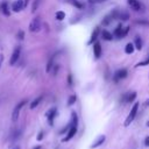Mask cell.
<instances>
[{
  "mask_svg": "<svg viewBox=\"0 0 149 149\" xmlns=\"http://www.w3.org/2000/svg\"><path fill=\"white\" fill-rule=\"evenodd\" d=\"M52 66H54V58H51V59L48 62L47 68H45V71H47V72H50V71H51V69H52Z\"/></svg>",
  "mask_w": 149,
  "mask_h": 149,
  "instance_id": "23",
  "label": "cell"
},
{
  "mask_svg": "<svg viewBox=\"0 0 149 149\" xmlns=\"http://www.w3.org/2000/svg\"><path fill=\"white\" fill-rule=\"evenodd\" d=\"M57 70H58V66H57V65H55V70H54V73H55V74H56Z\"/></svg>",
  "mask_w": 149,
  "mask_h": 149,
  "instance_id": "33",
  "label": "cell"
},
{
  "mask_svg": "<svg viewBox=\"0 0 149 149\" xmlns=\"http://www.w3.org/2000/svg\"><path fill=\"white\" fill-rule=\"evenodd\" d=\"M68 1H69L72 6H74L76 8H79V9H80V8H83V7H84V5H83L81 2H79L78 0H68Z\"/></svg>",
  "mask_w": 149,
  "mask_h": 149,
  "instance_id": "20",
  "label": "cell"
},
{
  "mask_svg": "<svg viewBox=\"0 0 149 149\" xmlns=\"http://www.w3.org/2000/svg\"><path fill=\"white\" fill-rule=\"evenodd\" d=\"M42 139H43V133H42V132H41V133H40V134H38V136H37V141H41V140H42Z\"/></svg>",
  "mask_w": 149,
  "mask_h": 149,
  "instance_id": "32",
  "label": "cell"
},
{
  "mask_svg": "<svg viewBox=\"0 0 149 149\" xmlns=\"http://www.w3.org/2000/svg\"><path fill=\"white\" fill-rule=\"evenodd\" d=\"M146 65H149V56L144 59V61H142V62H139L135 66H146Z\"/></svg>",
  "mask_w": 149,
  "mask_h": 149,
  "instance_id": "24",
  "label": "cell"
},
{
  "mask_svg": "<svg viewBox=\"0 0 149 149\" xmlns=\"http://www.w3.org/2000/svg\"><path fill=\"white\" fill-rule=\"evenodd\" d=\"M42 101V95H40V97H37L36 99H34L31 102H30V108L31 109H34L35 107H37L38 106V104Z\"/></svg>",
  "mask_w": 149,
  "mask_h": 149,
  "instance_id": "16",
  "label": "cell"
},
{
  "mask_svg": "<svg viewBox=\"0 0 149 149\" xmlns=\"http://www.w3.org/2000/svg\"><path fill=\"white\" fill-rule=\"evenodd\" d=\"M137 109H139V102H135V104L133 105V107H132V109H130V112H129V114H128L126 121H125V126H126V127L129 126V125L133 122V120L135 119V116H136V114H137Z\"/></svg>",
  "mask_w": 149,
  "mask_h": 149,
  "instance_id": "2",
  "label": "cell"
},
{
  "mask_svg": "<svg viewBox=\"0 0 149 149\" xmlns=\"http://www.w3.org/2000/svg\"><path fill=\"white\" fill-rule=\"evenodd\" d=\"M122 30H123L122 26H121V24H119V26L116 27V29L114 30V35H115L118 38H121V34H122Z\"/></svg>",
  "mask_w": 149,
  "mask_h": 149,
  "instance_id": "18",
  "label": "cell"
},
{
  "mask_svg": "<svg viewBox=\"0 0 149 149\" xmlns=\"http://www.w3.org/2000/svg\"><path fill=\"white\" fill-rule=\"evenodd\" d=\"M127 2L130 6V8L134 9V10H143L144 9L143 5L139 0H127Z\"/></svg>",
  "mask_w": 149,
  "mask_h": 149,
  "instance_id": "6",
  "label": "cell"
},
{
  "mask_svg": "<svg viewBox=\"0 0 149 149\" xmlns=\"http://www.w3.org/2000/svg\"><path fill=\"white\" fill-rule=\"evenodd\" d=\"M17 38L19 40H23L24 38V31L23 30H19L17 31Z\"/></svg>",
  "mask_w": 149,
  "mask_h": 149,
  "instance_id": "28",
  "label": "cell"
},
{
  "mask_svg": "<svg viewBox=\"0 0 149 149\" xmlns=\"http://www.w3.org/2000/svg\"><path fill=\"white\" fill-rule=\"evenodd\" d=\"M56 113H57V109L54 107V108H51V109H49L48 112H47V118H48V120H49V123L50 125H52V121H54V118L56 116Z\"/></svg>",
  "mask_w": 149,
  "mask_h": 149,
  "instance_id": "10",
  "label": "cell"
},
{
  "mask_svg": "<svg viewBox=\"0 0 149 149\" xmlns=\"http://www.w3.org/2000/svg\"><path fill=\"white\" fill-rule=\"evenodd\" d=\"M24 1V7H27V5H28V2H29V0H23Z\"/></svg>",
  "mask_w": 149,
  "mask_h": 149,
  "instance_id": "34",
  "label": "cell"
},
{
  "mask_svg": "<svg viewBox=\"0 0 149 149\" xmlns=\"http://www.w3.org/2000/svg\"><path fill=\"white\" fill-rule=\"evenodd\" d=\"M1 63H2V55H0V66H1Z\"/></svg>",
  "mask_w": 149,
  "mask_h": 149,
  "instance_id": "37",
  "label": "cell"
},
{
  "mask_svg": "<svg viewBox=\"0 0 149 149\" xmlns=\"http://www.w3.org/2000/svg\"><path fill=\"white\" fill-rule=\"evenodd\" d=\"M134 50H135V45H134V43H128L126 47H125V52L126 54H133L134 52Z\"/></svg>",
  "mask_w": 149,
  "mask_h": 149,
  "instance_id": "15",
  "label": "cell"
},
{
  "mask_svg": "<svg viewBox=\"0 0 149 149\" xmlns=\"http://www.w3.org/2000/svg\"><path fill=\"white\" fill-rule=\"evenodd\" d=\"M136 22H137V23H140V24H149V22H148V21H142V20H137Z\"/></svg>",
  "mask_w": 149,
  "mask_h": 149,
  "instance_id": "30",
  "label": "cell"
},
{
  "mask_svg": "<svg viewBox=\"0 0 149 149\" xmlns=\"http://www.w3.org/2000/svg\"><path fill=\"white\" fill-rule=\"evenodd\" d=\"M76 133H77V126H74V125H71L70 127H69V130H68V134H66V136L62 140L63 142H66V141H69V140H71L74 135H76Z\"/></svg>",
  "mask_w": 149,
  "mask_h": 149,
  "instance_id": "5",
  "label": "cell"
},
{
  "mask_svg": "<svg viewBox=\"0 0 149 149\" xmlns=\"http://www.w3.org/2000/svg\"><path fill=\"white\" fill-rule=\"evenodd\" d=\"M34 149H41V146H37V147H35Z\"/></svg>",
  "mask_w": 149,
  "mask_h": 149,
  "instance_id": "39",
  "label": "cell"
},
{
  "mask_svg": "<svg viewBox=\"0 0 149 149\" xmlns=\"http://www.w3.org/2000/svg\"><path fill=\"white\" fill-rule=\"evenodd\" d=\"M129 28H130V27H125V28H123V30H122V34H121V38H122V37H125V36L128 34V31H129Z\"/></svg>",
  "mask_w": 149,
  "mask_h": 149,
  "instance_id": "27",
  "label": "cell"
},
{
  "mask_svg": "<svg viewBox=\"0 0 149 149\" xmlns=\"http://www.w3.org/2000/svg\"><path fill=\"white\" fill-rule=\"evenodd\" d=\"M135 98H136V92H132V93H129V94L127 95L126 101H127V102H133V101L135 100Z\"/></svg>",
  "mask_w": 149,
  "mask_h": 149,
  "instance_id": "21",
  "label": "cell"
},
{
  "mask_svg": "<svg viewBox=\"0 0 149 149\" xmlns=\"http://www.w3.org/2000/svg\"><path fill=\"white\" fill-rule=\"evenodd\" d=\"M26 102H27V100H22V101H20V102L14 107V109H13V112H12V120H13V121H17L19 115H20V111H21V108L26 105Z\"/></svg>",
  "mask_w": 149,
  "mask_h": 149,
  "instance_id": "3",
  "label": "cell"
},
{
  "mask_svg": "<svg viewBox=\"0 0 149 149\" xmlns=\"http://www.w3.org/2000/svg\"><path fill=\"white\" fill-rule=\"evenodd\" d=\"M119 19H121L122 21H127V20L129 19V14L126 13V12H122V13L119 14Z\"/></svg>",
  "mask_w": 149,
  "mask_h": 149,
  "instance_id": "22",
  "label": "cell"
},
{
  "mask_svg": "<svg viewBox=\"0 0 149 149\" xmlns=\"http://www.w3.org/2000/svg\"><path fill=\"white\" fill-rule=\"evenodd\" d=\"M20 55H21V47L20 45H16L12 52V56H10V59H9V64L13 66L20 58Z\"/></svg>",
  "mask_w": 149,
  "mask_h": 149,
  "instance_id": "4",
  "label": "cell"
},
{
  "mask_svg": "<svg viewBox=\"0 0 149 149\" xmlns=\"http://www.w3.org/2000/svg\"><path fill=\"white\" fill-rule=\"evenodd\" d=\"M101 36H102V38L105 41H112L113 40V34L109 33L108 30H102L101 31Z\"/></svg>",
  "mask_w": 149,
  "mask_h": 149,
  "instance_id": "13",
  "label": "cell"
},
{
  "mask_svg": "<svg viewBox=\"0 0 149 149\" xmlns=\"http://www.w3.org/2000/svg\"><path fill=\"white\" fill-rule=\"evenodd\" d=\"M147 126H148V127H149V121H148V122H147Z\"/></svg>",
  "mask_w": 149,
  "mask_h": 149,
  "instance_id": "40",
  "label": "cell"
},
{
  "mask_svg": "<svg viewBox=\"0 0 149 149\" xmlns=\"http://www.w3.org/2000/svg\"><path fill=\"white\" fill-rule=\"evenodd\" d=\"M144 104H146V106H149V99H147V100H146V102H144Z\"/></svg>",
  "mask_w": 149,
  "mask_h": 149,
  "instance_id": "35",
  "label": "cell"
},
{
  "mask_svg": "<svg viewBox=\"0 0 149 149\" xmlns=\"http://www.w3.org/2000/svg\"><path fill=\"white\" fill-rule=\"evenodd\" d=\"M93 52H94V57L98 59L100 56H101V47H100V43L99 42H95L93 44Z\"/></svg>",
  "mask_w": 149,
  "mask_h": 149,
  "instance_id": "9",
  "label": "cell"
},
{
  "mask_svg": "<svg viewBox=\"0 0 149 149\" xmlns=\"http://www.w3.org/2000/svg\"><path fill=\"white\" fill-rule=\"evenodd\" d=\"M23 8H24V1H23V0H15V1L13 2V5H12V9H13L15 13L22 10Z\"/></svg>",
  "mask_w": 149,
  "mask_h": 149,
  "instance_id": "7",
  "label": "cell"
},
{
  "mask_svg": "<svg viewBox=\"0 0 149 149\" xmlns=\"http://www.w3.org/2000/svg\"><path fill=\"white\" fill-rule=\"evenodd\" d=\"M102 1H105V0H88L90 3H99V2H102Z\"/></svg>",
  "mask_w": 149,
  "mask_h": 149,
  "instance_id": "29",
  "label": "cell"
},
{
  "mask_svg": "<svg viewBox=\"0 0 149 149\" xmlns=\"http://www.w3.org/2000/svg\"><path fill=\"white\" fill-rule=\"evenodd\" d=\"M144 144H146V147H149V136H147L144 139Z\"/></svg>",
  "mask_w": 149,
  "mask_h": 149,
  "instance_id": "31",
  "label": "cell"
},
{
  "mask_svg": "<svg viewBox=\"0 0 149 149\" xmlns=\"http://www.w3.org/2000/svg\"><path fill=\"white\" fill-rule=\"evenodd\" d=\"M38 3H40V0H34V3H33V7H31V12L35 13L37 7H38Z\"/></svg>",
  "mask_w": 149,
  "mask_h": 149,
  "instance_id": "26",
  "label": "cell"
},
{
  "mask_svg": "<svg viewBox=\"0 0 149 149\" xmlns=\"http://www.w3.org/2000/svg\"><path fill=\"white\" fill-rule=\"evenodd\" d=\"M105 140H106V136H105V135H100V136L97 139V141L92 143V146H91L90 148H91V149H93V148H98V147H100V146L105 142Z\"/></svg>",
  "mask_w": 149,
  "mask_h": 149,
  "instance_id": "11",
  "label": "cell"
},
{
  "mask_svg": "<svg viewBox=\"0 0 149 149\" xmlns=\"http://www.w3.org/2000/svg\"><path fill=\"white\" fill-rule=\"evenodd\" d=\"M0 9H1V12H2V14H3L5 16H9V15H10V12H9V9H8V2H7V1H3V2L1 3Z\"/></svg>",
  "mask_w": 149,
  "mask_h": 149,
  "instance_id": "12",
  "label": "cell"
},
{
  "mask_svg": "<svg viewBox=\"0 0 149 149\" xmlns=\"http://www.w3.org/2000/svg\"><path fill=\"white\" fill-rule=\"evenodd\" d=\"M41 27H42V22H41V17L40 16H35L30 23H29V31L31 33H37L41 30Z\"/></svg>",
  "mask_w": 149,
  "mask_h": 149,
  "instance_id": "1",
  "label": "cell"
},
{
  "mask_svg": "<svg viewBox=\"0 0 149 149\" xmlns=\"http://www.w3.org/2000/svg\"><path fill=\"white\" fill-rule=\"evenodd\" d=\"M69 84L71 85V76H69Z\"/></svg>",
  "mask_w": 149,
  "mask_h": 149,
  "instance_id": "38",
  "label": "cell"
},
{
  "mask_svg": "<svg viewBox=\"0 0 149 149\" xmlns=\"http://www.w3.org/2000/svg\"><path fill=\"white\" fill-rule=\"evenodd\" d=\"M98 34H99V29H98V28H95V29H94V31H93V33H92V35H91V38H90V41L87 42V44H88V45H90V44H92V43H93V42L97 40V37H98Z\"/></svg>",
  "mask_w": 149,
  "mask_h": 149,
  "instance_id": "14",
  "label": "cell"
},
{
  "mask_svg": "<svg viewBox=\"0 0 149 149\" xmlns=\"http://www.w3.org/2000/svg\"><path fill=\"white\" fill-rule=\"evenodd\" d=\"M76 100H77L76 95H71V97L69 98V100H68V106H72V105L76 102Z\"/></svg>",
  "mask_w": 149,
  "mask_h": 149,
  "instance_id": "25",
  "label": "cell"
},
{
  "mask_svg": "<svg viewBox=\"0 0 149 149\" xmlns=\"http://www.w3.org/2000/svg\"><path fill=\"white\" fill-rule=\"evenodd\" d=\"M127 70L126 69H121V70H118L115 73H114V80L115 81H119V80H121V79H123V78H126L127 77Z\"/></svg>",
  "mask_w": 149,
  "mask_h": 149,
  "instance_id": "8",
  "label": "cell"
},
{
  "mask_svg": "<svg viewBox=\"0 0 149 149\" xmlns=\"http://www.w3.org/2000/svg\"><path fill=\"white\" fill-rule=\"evenodd\" d=\"M134 45H135V49H137V50H141V49H142V40H141V37L137 36V37L135 38Z\"/></svg>",
  "mask_w": 149,
  "mask_h": 149,
  "instance_id": "19",
  "label": "cell"
},
{
  "mask_svg": "<svg viewBox=\"0 0 149 149\" xmlns=\"http://www.w3.org/2000/svg\"><path fill=\"white\" fill-rule=\"evenodd\" d=\"M12 149H20V147H19V146H14Z\"/></svg>",
  "mask_w": 149,
  "mask_h": 149,
  "instance_id": "36",
  "label": "cell"
},
{
  "mask_svg": "<svg viewBox=\"0 0 149 149\" xmlns=\"http://www.w3.org/2000/svg\"><path fill=\"white\" fill-rule=\"evenodd\" d=\"M55 17H56V20H58V21H63V20L65 19V13H64L63 10H58V12H56Z\"/></svg>",
  "mask_w": 149,
  "mask_h": 149,
  "instance_id": "17",
  "label": "cell"
}]
</instances>
